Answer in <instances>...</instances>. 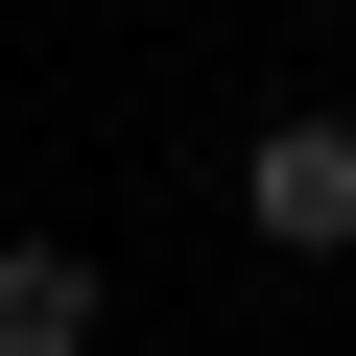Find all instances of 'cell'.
Returning <instances> with one entry per match:
<instances>
[{
    "mask_svg": "<svg viewBox=\"0 0 356 356\" xmlns=\"http://www.w3.org/2000/svg\"><path fill=\"white\" fill-rule=\"evenodd\" d=\"M238 238H261V261H309V285L356 261V119H332V95L238 119Z\"/></svg>",
    "mask_w": 356,
    "mask_h": 356,
    "instance_id": "cell-1",
    "label": "cell"
},
{
    "mask_svg": "<svg viewBox=\"0 0 356 356\" xmlns=\"http://www.w3.org/2000/svg\"><path fill=\"white\" fill-rule=\"evenodd\" d=\"M95 332H119L95 238H48V214H0V356H95Z\"/></svg>",
    "mask_w": 356,
    "mask_h": 356,
    "instance_id": "cell-2",
    "label": "cell"
}]
</instances>
